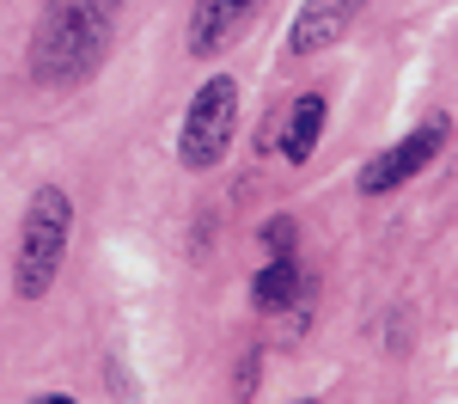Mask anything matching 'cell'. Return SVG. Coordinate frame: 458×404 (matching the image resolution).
Segmentation results:
<instances>
[{
    "label": "cell",
    "mask_w": 458,
    "mask_h": 404,
    "mask_svg": "<svg viewBox=\"0 0 458 404\" xmlns=\"http://www.w3.org/2000/svg\"><path fill=\"white\" fill-rule=\"evenodd\" d=\"M123 0H43L31 25V80L49 92L86 86L116 43Z\"/></svg>",
    "instance_id": "cell-1"
},
{
    "label": "cell",
    "mask_w": 458,
    "mask_h": 404,
    "mask_svg": "<svg viewBox=\"0 0 458 404\" xmlns=\"http://www.w3.org/2000/svg\"><path fill=\"white\" fill-rule=\"evenodd\" d=\"M73 239V202L62 184H43L31 202H25V220H19V252H13V294L19 300H43L62 276V257H68Z\"/></svg>",
    "instance_id": "cell-2"
},
{
    "label": "cell",
    "mask_w": 458,
    "mask_h": 404,
    "mask_svg": "<svg viewBox=\"0 0 458 404\" xmlns=\"http://www.w3.org/2000/svg\"><path fill=\"white\" fill-rule=\"evenodd\" d=\"M233 129H239V80L214 73L208 86L190 99L183 110V129H177V166L183 172H214L233 147Z\"/></svg>",
    "instance_id": "cell-3"
},
{
    "label": "cell",
    "mask_w": 458,
    "mask_h": 404,
    "mask_svg": "<svg viewBox=\"0 0 458 404\" xmlns=\"http://www.w3.org/2000/svg\"><path fill=\"white\" fill-rule=\"evenodd\" d=\"M446 135H453V123L434 116V123H422L416 135H403V142H391L386 153H373V159L360 166V196H391V190H403L410 178H422L428 166L440 159Z\"/></svg>",
    "instance_id": "cell-4"
},
{
    "label": "cell",
    "mask_w": 458,
    "mask_h": 404,
    "mask_svg": "<svg viewBox=\"0 0 458 404\" xmlns=\"http://www.w3.org/2000/svg\"><path fill=\"white\" fill-rule=\"evenodd\" d=\"M263 6H269V0H196V13H190V56H220V49H233V43L257 25Z\"/></svg>",
    "instance_id": "cell-5"
},
{
    "label": "cell",
    "mask_w": 458,
    "mask_h": 404,
    "mask_svg": "<svg viewBox=\"0 0 458 404\" xmlns=\"http://www.w3.org/2000/svg\"><path fill=\"white\" fill-rule=\"evenodd\" d=\"M360 13H367V0H300V13L287 25V56H318V49L343 43Z\"/></svg>",
    "instance_id": "cell-6"
},
{
    "label": "cell",
    "mask_w": 458,
    "mask_h": 404,
    "mask_svg": "<svg viewBox=\"0 0 458 404\" xmlns=\"http://www.w3.org/2000/svg\"><path fill=\"white\" fill-rule=\"evenodd\" d=\"M324 116H330L324 92H300V99H293V110H287V123H282V153L293 159V166L312 159L318 135H324Z\"/></svg>",
    "instance_id": "cell-7"
},
{
    "label": "cell",
    "mask_w": 458,
    "mask_h": 404,
    "mask_svg": "<svg viewBox=\"0 0 458 404\" xmlns=\"http://www.w3.org/2000/svg\"><path fill=\"white\" fill-rule=\"evenodd\" d=\"M300 294H306V276H300V263H293V257H269V263L257 270V282H250L257 313H287Z\"/></svg>",
    "instance_id": "cell-8"
},
{
    "label": "cell",
    "mask_w": 458,
    "mask_h": 404,
    "mask_svg": "<svg viewBox=\"0 0 458 404\" xmlns=\"http://www.w3.org/2000/svg\"><path fill=\"white\" fill-rule=\"evenodd\" d=\"M257 239H263V252H269V257H293V245H300V227H293L287 215H276V220H263V227H257Z\"/></svg>",
    "instance_id": "cell-9"
}]
</instances>
